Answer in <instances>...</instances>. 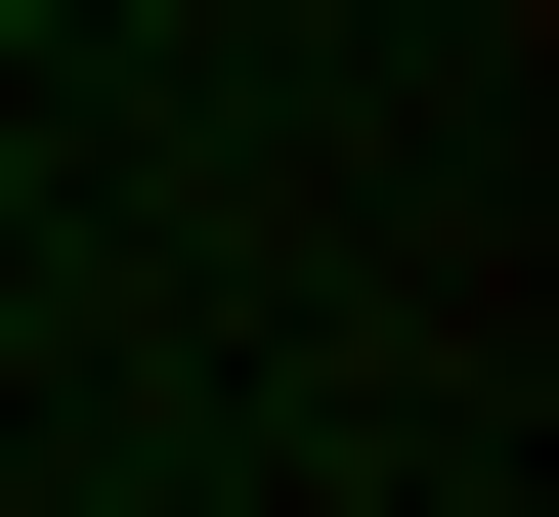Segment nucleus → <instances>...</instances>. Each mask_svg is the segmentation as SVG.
Returning <instances> with one entry per match:
<instances>
[{
  "mask_svg": "<svg viewBox=\"0 0 559 517\" xmlns=\"http://www.w3.org/2000/svg\"><path fill=\"white\" fill-rule=\"evenodd\" d=\"M44 44H86V0H0V86H44Z\"/></svg>",
  "mask_w": 559,
  "mask_h": 517,
  "instance_id": "f257e3e1",
  "label": "nucleus"
}]
</instances>
